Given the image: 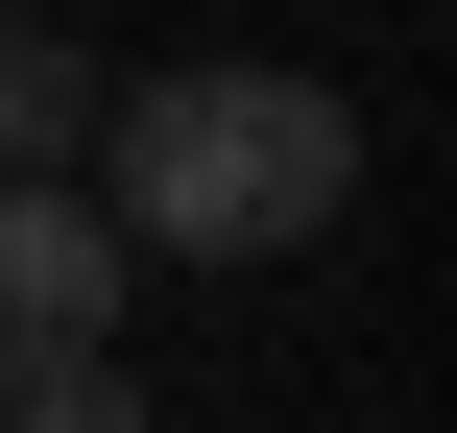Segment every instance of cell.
Masks as SVG:
<instances>
[{
    "instance_id": "1",
    "label": "cell",
    "mask_w": 457,
    "mask_h": 433,
    "mask_svg": "<svg viewBox=\"0 0 457 433\" xmlns=\"http://www.w3.org/2000/svg\"><path fill=\"white\" fill-rule=\"evenodd\" d=\"M72 193H96L145 265H313V241H337V193H361V121H337V72L169 48V72H96Z\"/></svg>"
},
{
    "instance_id": "2",
    "label": "cell",
    "mask_w": 457,
    "mask_h": 433,
    "mask_svg": "<svg viewBox=\"0 0 457 433\" xmlns=\"http://www.w3.org/2000/svg\"><path fill=\"white\" fill-rule=\"evenodd\" d=\"M0 337H120V217L72 169H0Z\"/></svg>"
},
{
    "instance_id": "3",
    "label": "cell",
    "mask_w": 457,
    "mask_h": 433,
    "mask_svg": "<svg viewBox=\"0 0 457 433\" xmlns=\"http://www.w3.org/2000/svg\"><path fill=\"white\" fill-rule=\"evenodd\" d=\"M72 145H96V48L0 0V169H72Z\"/></svg>"
},
{
    "instance_id": "4",
    "label": "cell",
    "mask_w": 457,
    "mask_h": 433,
    "mask_svg": "<svg viewBox=\"0 0 457 433\" xmlns=\"http://www.w3.org/2000/svg\"><path fill=\"white\" fill-rule=\"evenodd\" d=\"M0 433H145V386H120V337H48V362L0 386Z\"/></svg>"
},
{
    "instance_id": "5",
    "label": "cell",
    "mask_w": 457,
    "mask_h": 433,
    "mask_svg": "<svg viewBox=\"0 0 457 433\" xmlns=\"http://www.w3.org/2000/svg\"><path fill=\"white\" fill-rule=\"evenodd\" d=\"M24 362H48V337H0V386H24Z\"/></svg>"
}]
</instances>
